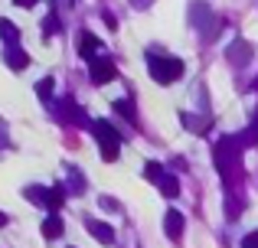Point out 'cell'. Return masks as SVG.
Returning a JSON list of instances; mask_svg holds the SVG:
<instances>
[{"label":"cell","mask_w":258,"mask_h":248,"mask_svg":"<svg viewBox=\"0 0 258 248\" xmlns=\"http://www.w3.org/2000/svg\"><path fill=\"white\" fill-rule=\"evenodd\" d=\"M147 69H151V75L157 78L160 85H170L183 75V62L176 56H151L147 59Z\"/></svg>","instance_id":"cell-1"},{"label":"cell","mask_w":258,"mask_h":248,"mask_svg":"<svg viewBox=\"0 0 258 248\" xmlns=\"http://www.w3.org/2000/svg\"><path fill=\"white\" fill-rule=\"evenodd\" d=\"M92 131H95V140H98V147H101V157L111 163V160H118V153H121V137H118V131H114L108 121H92Z\"/></svg>","instance_id":"cell-2"},{"label":"cell","mask_w":258,"mask_h":248,"mask_svg":"<svg viewBox=\"0 0 258 248\" xmlns=\"http://www.w3.org/2000/svg\"><path fill=\"white\" fill-rule=\"evenodd\" d=\"M114 75H118V69H114V62L108 56H95L92 62H88V78H92L95 85H108Z\"/></svg>","instance_id":"cell-3"},{"label":"cell","mask_w":258,"mask_h":248,"mask_svg":"<svg viewBox=\"0 0 258 248\" xmlns=\"http://www.w3.org/2000/svg\"><path fill=\"white\" fill-rule=\"evenodd\" d=\"M183 229H186V216H183L180 209H167V216H164V232H167V238H180Z\"/></svg>","instance_id":"cell-4"},{"label":"cell","mask_w":258,"mask_h":248,"mask_svg":"<svg viewBox=\"0 0 258 248\" xmlns=\"http://www.w3.org/2000/svg\"><path fill=\"white\" fill-rule=\"evenodd\" d=\"M252 52H255L252 43H245V39H235V43L226 49V56H229V62H232V65H245L248 59H252Z\"/></svg>","instance_id":"cell-5"},{"label":"cell","mask_w":258,"mask_h":248,"mask_svg":"<svg viewBox=\"0 0 258 248\" xmlns=\"http://www.w3.org/2000/svg\"><path fill=\"white\" fill-rule=\"evenodd\" d=\"M85 229L92 232V235L98 238L101 245H111V242H114V229H111L108 222H98V219H88V222H85Z\"/></svg>","instance_id":"cell-6"},{"label":"cell","mask_w":258,"mask_h":248,"mask_svg":"<svg viewBox=\"0 0 258 248\" xmlns=\"http://www.w3.org/2000/svg\"><path fill=\"white\" fill-rule=\"evenodd\" d=\"M79 56H82L85 62H92V59L98 56V39H95L92 33H82V36H79Z\"/></svg>","instance_id":"cell-7"},{"label":"cell","mask_w":258,"mask_h":248,"mask_svg":"<svg viewBox=\"0 0 258 248\" xmlns=\"http://www.w3.org/2000/svg\"><path fill=\"white\" fill-rule=\"evenodd\" d=\"M59 115H62L66 121H76V124H85V121H88V118H85V111H79V105L72 102V98H66V102H62Z\"/></svg>","instance_id":"cell-8"},{"label":"cell","mask_w":258,"mask_h":248,"mask_svg":"<svg viewBox=\"0 0 258 248\" xmlns=\"http://www.w3.org/2000/svg\"><path fill=\"white\" fill-rule=\"evenodd\" d=\"M180 121L189 127V131H196V134H203L209 127V118H200V115H189V111H180Z\"/></svg>","instance_id":"cell-9"},{"label":"cell","mask_w":258,"mask_h":248,"mask_svg":"<svg viewBox=\"0 0 258 248\" xmlns=\"http://www.w3.org/2000/svg\"><path fill=\"white\" fill-rule=\"evenodd\" d=\"M7 65H10V69H26V65H30V56H26L23 49H20V46H13L10 52H7Z\"/></svg>","instance_id":"cell-10"},{"label":"cell","mask_w":258,"mask_h":248,"mask_svg":"<svg viewBox=\"0 0 258 248\" xmlns=\"http://www.w3.org/2000/svg\"><path fill=\"white\" fill-rule=\"evenodd\" d=\"M0 39H4V43H10V49L20 43V30L10 23V20H4V17H0Z\"/></svg>","instance_id":"cell-11"},{"label":"cell","mask_w":258,"mask_h":248,"mask_svg":"<svg viewBox=\"0 0 258 248\" xmlns=\"http://www.w3.org/2000/svg\"><path fill=\"white\" fill-rule=\"evenodd\" d=\"M157 186H160V193H164V196H167V199H173V196H176V193H180V180H176V177H173V173H164V180H160V183H157Z\"/></svg>","instance_id":"cell-12"},{"label":"cell","mask_w":258,"mask_h":248,"mask_svg":"<svg viewBox=\"0 0 258 248\" xmlns=\"http://www.w3.org/2000/svg\"><path fill=\"white\" fill-rule=\"evenodd\" d=\"M43 235L46 238H59V235H62V219H59V216H49L43 222Z\"/></svg>","instance_id":"cell-13"},{"label":"cell","mask_w":258,"mask_h":248,"mask_svg":"<svg viewBox=\"0 0 258 248\" xmlns=\"http://www.w3.org/2000/svg\"><path fill=\"white\" fill-rule=\"evenodd\" d=\"M23 196H26V199H33V203H39V206H46L49 186H26V190H23Z\"/></svg>","instance_id":"cell-14"},{"label":"cell","mask_w":258,"mask_h":248,"mask_svg":"<svg viewBox=\"0 0 258 248\" xmlns=\"http://www.w3.org/2000/svg\"><path fill=\"white\" fill-rule=\"evenodd\" d=\"M62 203H66V193L59 190V186H56V190H49V196H46V209H59Z\"/></svg>","instance_id":"cell-15"},{"label":"cell","mask_w":258,"mask_h":248,"mask_svg":"<svg viewBox=\"0 0 258 248\" xmlns=\"http://www.w3.org/2000/svg\"><path fill=\"white\" fill-rule=\"evenodd\" d=\"M239 144H258V111H255V118H252V124H248V131H245V137H239Z\"/></svg>","instance_id":"cell-16"},{"label":"cell","mask_w":258,"mask_h":248,"mask_svg":"<svg viewBox=\"0 0 258 248\" xmlns=\"http://www.w3.org/2000/svg\"><path fill=\"white\" fill-rule=\"evenodd\" d=\"M52 33H59V17H56V13H49V17H46V23H43V39H49Z\"/></svg>","instance_id":"cell-17"},{"label":"cell","mask_w":258,"mask_h":248,"mask_svg":"<svg viewBox=\"0 0 258 248\" xmlns=\"http://www.w3.org/2000/svg\"><path fill=\"white\" fill-rule=\"evenodd\" d=\"M144 177H147V180H157V183H160V180H164V167L154 160V163H147V167H144Z\"/></svg>","instance_id":"cell-18"},{"label":"cell","mask_w":258,"mask_h":248,"mask_svg":"<svg viewBox=\"0 0 258 248\" xmlns=\"http://www.w3.org/2000/svg\"><path fill=\"white\" fill-rule=\"evenodd\" d=\"M114 108H118V115H124L127 121H134V108H131V102H114Z\"/></svg>","instance_id":"cell-19"},{"label":"cell","mask_w":258,"mask_h":248,"mask_svg":"<svg viewBox=\"0 0 258 248\" xmlns=\"http://www.w3.org/2000/svg\"><path fill=\"white\" fill-rule=\"evenodd\" d=\"M36 92H39V98H49L52 95V78H43V82L36 85Z\"/></svg>","instance_id":"cell-20"},{"label":"cell","mask_w":258,"mask_h":248,"mask_svg":"<svg viewBox=\"0 0 258 248\" xmlns=\"http://www.w3.org/2000/svg\"><path fill=\"white\" fill-rule=\"evenodd\" d=\"M98 203H101V209H111V212H118V209H121V203H118V199H111V196H101Z\"/></svg>","instance_id":"cell-21"},{"label":"cell","mask_w":258,"mask_h":248,"mask_svg":"<svg viewBox=\"0 0 258 248\" xmlns=\"http://www.w3.org/2000/svg\"><path fill=\"white\" fill-rule=\"evenodd\" d=\"M242 248H258V232H248V235L242 238Z\"/></svg>","instance_id":"cell-22"},{"label":"cell","mask_w":258,"mask_h":248,"mask_svg":"<svg viewBox=\"0 0 258 248\" xmlns=\"http://www.w3.org/2000/svg\"><path fill=\"white\" fill-rule=\"evenodd\" d=\"M101 20H105V26H108V30H114V26H118V17H114V13H101Z\"/></svg>","instance_id":"cell-23"},{"label":"cell","mask_w":258,"mask_h":248,"mask_svg":"<svg viewBox=\"0 0 258 248\" xmlns=\"http://www.w3.org/2000/svg\"><path fill=\"white\" fill-rule=\"evenodd\" d=\"M151 4H154V0H131V7H138V10H147Z\"/></svg>","instance_id":"cell-24"},{"label":"cell","mask_w":258,"mask_h":248,"mask_svg":"<svg viewBox=\"0 0 258 248\" xmlns=\"http://www.w3.org/2000/svg\"><path fill=\"white\" fill-rule=\"evenodd\" d=\"M17 7H33V4H39V0H13Z\"/></svg>","instance_id":"cell-25"},{"label":"cell","mask_w":258,"mask_h":248,"mask_svg":"<svg viewBox=\"0 0 258 248\" xmlns=\"http://www.w3.org/2000/svg\"><path fill=\"white\" fill-rule=\"evenodd\" d=\"M4 225H7V216H4V212H0V229H4Z\"/></svg>","instance_id":"cell-26"},{"label":"cell","mask_w":258,"mask_h":248,"mask_svg":"<svg viewBox=\"0 0 258 248\" xmlns=\"http://www.w3.org/2000/svg\"><path fill=\"white\" fill-rule=\"evenodd\" d=\"M255 89H258V78H255Z\"/></svg>","instance_id":"cell-27"}]
</instances>
